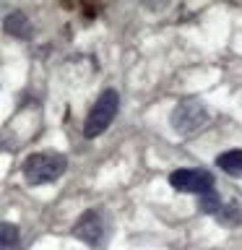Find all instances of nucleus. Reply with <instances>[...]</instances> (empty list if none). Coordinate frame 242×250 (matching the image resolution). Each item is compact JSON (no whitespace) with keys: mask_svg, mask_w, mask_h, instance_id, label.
<instances>
[{"mask_svg":"<svg viewBox=\"0 0 242 250\" xmlns=\"http://www.w3.org/2000/svg\"><path fill=\"white\" fill-rule=\"evenodd\" d=\"M172 125L180 136H195L208 125V112L198 102H182L172 109Z\"/></svg>","mask_w":242,"mask_h":250,"instance_id":"obj_3","label":"nucleus"},{"mask_svg":"<svg viewBox=\"0 0 242 250\" xmlns=\"http://www.w3.org/2000/svg\"><path fill=\"white\" fill-rule=\"evenodd\" d=\"M5 31L8 34H13V37H26L29 34V19L23 13H11V16H5Z\"/></svg>","mask_w":242,"mask_h":250,"instance_id":"obj_8","label":"nucleus"},{"mask_svg":"<svg viewBox=\"0 0 242 250\" xmlns=\"http://www.w3.org/2000/svg\"><path fill=\"white\" fill-rule=\"evenodd\" d=\"M19 248H21L19 227L3 222V224H0V250H19Z\"/></svg>","mask_w":242,"mask_h":250,"instance_id":"obj_7","label":"nucleus"},{"mask_svg":"<svg viewBox=\"0 0 242 250\" xmlns=\"http://www.w3.org/2000/svg\"><path fill=\"white\" fill-rule=\"evenodd\" d=\"M117 109H120V97H117V91H112V89L101 91L99 97H97V102L91 104L89 115H86L83 136H86V138H97V136H101V133H104L109 125H112Z\"/></svg>","mask_w":242,"mask_h":250,"instance_id":"obj_2","label":"nucleus"},{"mask_svg":"<svg viewBox=\"0 0 242 250\" xmlns=\"http://www.w3.org/2000/svg\"><path fill=\"white\" fill-rule=\"evenodd\" d=\"M68 169V159L58 151H37V154H29L21 164V172H23V180L29 185H47V183H55L65 175Z\"/></svg>","mask_w":242,"mask_h":250,"instance_id":"obj_1","label":"nucleus"},{"mask_svg":"<svg viewBox=\"0 0 242 250\" xmlns=\"http://www.w3.org/2000/svg\"><path fill=\"white\" fill-rule=\"evenodd\" d=\"M216 167H222V172H226L229 177H240L242 180V151H224L216 156Z\"/></svg>","mask_w":242,"mask_h":250,"instance_id":"obj_6","label":"nucleus"},{"mask_svg":"<svg viewBox=\"0 0 242 250\" xmlns=\"http://www.w3.org/2000/svg\"><path fill=\"white\" fill-rule=\"evenodd\" d=\"M169 185L180 193L206 195L214 190V175L206 169H175L169 175Z\"/></svg>","mask_w":242,"mask_h":250,"instance_id":"obj_5","label":"nucleus"},{"mask_svg":"<svg viewBox=\"0 0 242 250\" xmlns=\"http://www.w3.org/2000/svg\"><path fill=\"white\" fill-rule=\"evenodd\" d=\"M73 234L81 242H86L89 248H101L107 240V219L99 208L83 211L81 219L73 224Z\"/></svg>","mask_w":242,"mask_h":250,"instance_id":"obj_4","label":"nucleus"},{"mask_svg":"<svg viewBox=\"0 0 242 250\" xmlns=\"http://www.w3.org/2000/svg\"><path fill=\"white\" fill-rule=\"evenodd\" d=\"M198 198H201V211H203V214L216 216L219 211H222V198L216 195V190H211L206 195H198Z\"/></svg>","mask_w":242,"mask_h":250,"instance_id":"obj_9","label":"nucleus"}]
</instances>
